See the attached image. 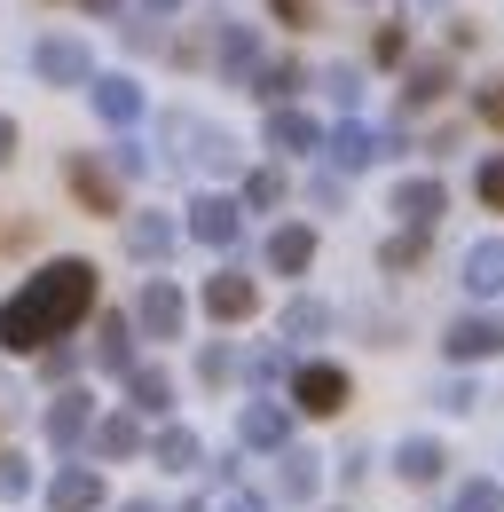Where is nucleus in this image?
Instances as JSON below:
<instances>
[{
    "instance_id": "nucleus-1",
    "label": "nucleus",
    "mask_w": 504,
    "mask_h": 512,
    "mask_svg": "<svg viewBox=\"0 0 504 512\" xmlns=\"http://www.w3.org/2000/svg\"><path fill=\"white\" fill-rule=\"evenodd\" d=\"M95 308V268L87 260H56V268H40L8 308H0V347H48V339H63L71 323Z\"/></svg>"
},
{
    "instance_id": "nucleus-2",
    "label": "nucleus",
    "mask_w": 504,
    "mask_h": 512,
    "mask_svg": "<svg viewBox=\"0 0 504 512\" xmlns=\"http://www.w3.org/2000/svg\"><path fill=\"white\" fill-rule=\"evenodd\" d=\"M292 394H300V410H315V418H331V410L347 402V379H339L331 363H308V371L292 379Z\"/></svg>"
},
{
    "instance_id": "nucleus-3",
    "label": "nucleus",
    "mask_w": 504,
    "mask_h": 512,
    "mask_svg": "<svg viewBox=\"0 0 504 512\" xmlns=\"http://www.w3.org/2000/svg\"><path fill=\"white\" fill-rule=\"evenodd\" d=\"M103 505V481L95 473H63L56 481V512H95Z\"/></svg>"
},
{
    "instance_id": "nucleus-4",
    "label": "nucleus",
    "mask_w": 504,
    "mask_h": 512,
    "mask_svg": "<svg viewBox=\"0 0 504 512\" xmlns=\"http://www.w3.org/2000/svg\"><path fill=\"white\" fill-rule=\"evenodd\" d=\"M205 308H213V316H252V284L245 276H221V284L205 292Z\"/></svg>"
},
{
    "instance_id": "nucleus-5",
    "label": "nucleus",
    "mask_w": 504,
    "mask_h": 512,
    "mask_svg": "<svg viewBox=\"0 0 504 512\" xmlns=\"http://www.w3.org/2000/svg\"><path fill=\"white\" fill-rule=\"evenodd\" d=\"M142 323H150V331H174V323H182V300H174L166 284H150V292H142Z\"/></svg>"
},
{
    "instance_id": "nucleus-6",
    "label": "nucleus",
    "mask_w": 504,
    "mask_h": 512,
    "mask_svg": "<svg viewBox=\"0 0 504 512\" xmlns=\"http://www.w3.org/2000/svg\"><path fill=\"white\" fill-rule=\"evenodd\" d=\"M497 347V323H457L449 331V355H489Z\"/></svg>"
},
{
    "instance_id": "nucleus-7",
    "label": "nucleus",
    "mask_w": 504,
    "mask_h": 512,
    "mask_svg": "<svg viewBox=\"0 0 504 512\" xmlns=\"http://www.w3.org/2000/svg\"><path fill=\"white\" fill-rule=\"evenodd\" d=\"M457 512H504V489L497 481H465V489H457Z\"/></svg>"
},
{
    "instance_id": "nucleus-8",
    "label": "nucleus",
    "mask_w": 504,
    "mask_h": 512,
    "mask_svg": "<svg viewBox=\"0 0 504 512\" xmlns=\"http://www.w3.org/2000/svg\"><path fill=\"white\" fill-rule=\"evenodd\" d=\"M497 284H504V253L481 245V253H473V292H497Z\"/></svg>"
},
{
    "instance_id": "nucleus-9",
    "label": "nucleus",
    "mask_w": 504,
    "mask_h": 512,
    "mask_svg": "<svg viewBox=\"0 0 504 512\" xmlns=\"http://www.w3.org/2000/svg\"><path fill=\"white\" fill-rule=\"evenodd\" d=\"M434 465H441V449H434V442H402V473H410V481H426Z\"/></svg>"
},
{
    "instance_id": "nucleus-10",
    "label": "nucleus",
    "mask_w": 504,
    "mask_h": 512,
    "mask_svg": "<svg viewBox=\"0 0 504 512\" xmlns=\"http://www.w3.org/2000/svg\"><path fill=\"white\" fill-rule=\"evenodd\" d=\"M276 268H308V229H284L276 237Z\"/></svg>"
},
{
    "instance_id": "nucleus-11",
    "label": "nucleus",
    "mask_w": 504,
    "mask_h": 512,
    "mask_svg": "<svg viewBox=\"0 0 504 512\" xmlns=\"http://www.w3.org/2000/svg\"><path fill=\"white\" fill-rule=\"evenodd\" d=\"M245 434L252 442H284V418L276 410H245Z\"/></svg>"
},
{
    "instance_id": "nucleus-12",
    "label": "nucleus",
    "mask_w": 504,
    "mask_h": 512,
    "mask_svg": "<svg viewBox=\"0 0 504 512\" xmlns=\"http://www.w3.org/2000/svg\"><path fill=\"white\" fill-rule=\"evenodd\" d=\"M229 229H237V221H229V205H205V213H197V237H213V245H221Z\"/></svg>"
},
{
    "instance_id": "nucleus-13",
    "label": "nucleus",
    "mask_w": 504,
    "mask_h": 512,
    "mask_svg": "<svg viewBox=\"0 0 504 512\" xmlns=\"http://www.w3.org/2000/svg\"><path fill=\"white\" fill-rule=\"evenodd\" d=\"M79 434H87V410H79V402H63V410H56V442H79Z\"/></svg>"
},
{
    "instance_id": "nucleus-14",
    "label": "nucleus",
    "mask_w": 504,
    "mask_h": 512,
    "mask_svg": "<svg viewBox=\"0 0 504 512\" xmlns=\"http://www.w3.org/2000/svg\"><path fill=\"white\" fill-rule=\"evenodd\" d=\"M315 489V473H308V457H292V465H284V497H308Z\"/></svg>"
},
{
    "instance_id": "nucleus-15",
    "label": "nucleus",
    "mask_w": 504,
    "mask_h": 512,
    "mask_svg": "<svg viewBox=\"0 0 504 512\" xmlns=\"http://www.w3.org/2000/svg\"><path fill=\"white\" fill-rule=\"evenodd\" d=\"M134 394H142V410H166V379H158V371H142V379H134Z\"/></svg>"
},
{
    "instance_id": "nucleus-16",
    "label": "nucleus",
    "mask_w": 504,
    "mask_h": 512,
    "mask_svg": "<svg viewBox=\"0 0 504 512\" xmlns=\"http://www.w3.org/2000/svg\"><path fill=\"white\" fill-rule=\"evenodd\" d=\"M158 457H166V465H189V457H197V442H189V434H166V442H158Z\"/></svg>"
},
{
    "instance_id": "nucleus-17",
    "label": "nucleus",
    "mask_w": 504,
    "mask_h": 512,
    "mask_svg": "<svg viewBox=\"0 0 504 512\" xmlns=\"http://www.w3.org/2000/svg\"><path fill=\"white\" fill-rule=\"evenodd\" d=\"M16 489H24V465H16V457H0V497H16Z\"/></svg>"
},
{
    "instance_id": "nucleus-18",
    "label": "nucleus",
    "mask_w": 504,
    "mask_h": 512,
    "mask_svg": "<svg viewBox=\"0 0 504 512\" xmlns=\"http://www.w3.org/2000/svg\"><path fill=\"white\" fill-rule=\"evenodd\" d=\"M481 190H489V205H504V166H489V174H481Z\"/></svg>"
},
{
    "instance_id": "nucleus-19",
    "label": "nucleus",
    "mask_w": 504,
    "mask_h": 512,
    "mask_svg": "<svg viewBox=\"0 0 504 512\" xmlns=\"http://www.w3.org/2000/svg\"><path fill=\"white\" fill-rule=\"evenodd\" d=\"M489 119H497V127H504V95H489Z\"/></svg>"
},
{
    "instance_id": "nucleus-20",
    "label": "nucleus",
    "mask_w": 504,
    "mask_h": 512,
    "mask_svg": "<svg viewBox=\"0 0 504 512\" xmlns=\"http://www.w3.org/2000/svg\"><path fill=\"white\" fill-rule=\"evenodd\" d=\"M229 512H260V505H252V497H237V505H229Z\"/></svg>"
},
{
    "instance_id": "nucleus-21",
    "label": "nucleus",
    "mask_w": 504,
    "mask_h": 512,
    "mask_svg": "<svg viewBox=\"0 0 504 512\" xmlns=\"http://www.w3.org/2000/svg\"><path fill=\"white\" fill-rule=\"evenodd\" d=\"M0 158H8V127H0Z\"/></svg>"
}]
</instances>
